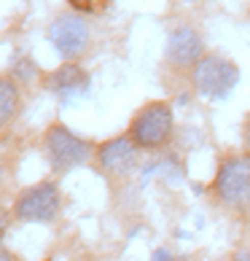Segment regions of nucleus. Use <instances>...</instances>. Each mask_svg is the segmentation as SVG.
Returning <instances> with one entry per match:
<instances>
[{"mask_svg": "<svg viewBox=\"0 0 250 261\" xmlns=\"http://www.w3.org/2000/svg\"><path fill=\"white\" fill-rule=\"evenodd\" d=\"M172 129H175L172 105L164 100H153L132 116L127 135L140 151H159L172 140Z\"/></svg>", "mask_w": 250, "mask_h": 261, "instance_id": "nucleus-1", "label": "nucleus"}, {"mask_svg": "<svg viewBox=\"0 0 250 261\" xmlns=\"http://www.w3.org/2000/svg\"><path fill=\"white\" fill-rule=\"evenodd\" d=\"M213 197L232 210L250 207V156L232 153L224 156L213 178Z\"/></svg>", "mask_w": 250, "mask_h": 261, "instance_id": "nucleus-2", "label": "nucleus"}, {"mask_svg": "<svg viewBox=\"0 0 250 261\" xmlns=\"http://www.w3.org/2000/svg\"><path fill=\"white\" fill-rule=\"evenodd\" d=\"M94 151H97V146L92 140L78 138L65 124H51L43 132V153L54 172H67L73 167H81L89 159H94Z\"/></svg>", "mask_w": 250, "mask_h": 261, "instance_id": "nucleus-3", "label": "nucleus"}, {"mask_svg": "<svg viewBox=\"0 0 250 261\" xmlns=\"http://www.w3.org/2000/svg\"><path fill=\"white\" fill-rule=\"evenodd\" d=\"M62 210V194L54 180H38L22 189L14 199L11 216L27 224H54Z\"/></svg>", "mask_w": 250, "mask_h": 261, "instance_id": "nucleus-4", "label": "nucleus"}, {"mask_svg": "<svg viewBox=\"0 0 250 261\" xmlns=\"http://www.w3.org/2000/svg\"><path fill=\"white\" fill-rule=\"evenodd\" d=\"M239 81V67L220 54H205L191 67V84L202 97H226Z\"/></svg>", "mask_w": 250, "mask_h": 261, "instance_id": "nucleus-5", "label": "nucleus"}, {"mask_svg": "<svg viewBox=\"0 0 250 261\" xmlns=\"http://www.w3.org/2000/svg\"><path fill=\"white\" fill-rule=\"evenodd\" d=\"M49 41L65 60L81 57L89 43V27L81 14H60L49 27Z\"/></svg>", "mask_w": 250, "mask_h": 261, "instance_id": "nucleus-6", "label": "nucleus"}, {"mask_svg": "<svg viewBox=\"0 0 250 261\" xmlns=\"http://www.w3.org/2000/svg\"><path fill=\"white\" fill-rule=\"evenodd\" d=\"M137 146L132 143L129 135H116V138L105 140L94 151V164L110 178H124L129 175L137 164Z\"/></svg>", "mask_w": 250, "mask_h": 261, "instance_id": "nucleus-7", "label": "nucleus"}, {"mask_svg": "<svg viewBox=\"0 0 250 261\" xmlns=\"http://www.w3.org/2000/svg\"><path fill=\"white\" fill-rule=\"evenodd\" d=\"M205 57V41L199 30L188 24H180L167 38V60L175 67H194Z\"/></svg>", "mask_w": 250, "mask_h": 261, "instance_id": "nucleus-8", "label": "nucleus"}, {"mask_svg": "<svg viewBox=\"0 0 250 261\" xmlns=\"http://www.w3.org/2000/svg\"><path fill=\"white\" fill-rule=\"evenodd\" d=\"M43 86L57 97H78L89 89V75L75 62H65L43 79Z\"/></svg>", "mask_w": 250, "mask_h": 261, "instance_id": "nucleus-9", "label": "nucleus"}, {"mask_svg": "<svg viewBox=\"0 0 250 261\" xmlns=\"http://www.w3.org/2000/svg\"><path fill=\"white\" fill-rule=\"evenodd\" d=\"M19 108H22V92L19 84L8 75H0V138H6L11 132Z\"/></svg>", "mask_w": 250, "mask_h": 261, "instance_id": "nucleus-10", "label": "nucleus"}, {"mask_svg": "<svg viewBox=\"0 0 250 261\" xmlns=\"http://www.w3.org/2000/svg\"><path fill=\"white\" fill-rule=\"evenodd\" d=\"M78 14H100L102 8H108L110 0H67Z\"/></svg>", "mask_w": 250, "mask_h": 261, "instance_id": "nucleus-11", "label": "nucleus"}, {"mask_svg": "<svg viewBox=\"0 0 250 261\" xmlns=\"http://www.w3.org/2000/svg\"><path fill=\"white\" fill-rule=\"evenodd\" d=\"M8 218H11V213H8L6 207H0V243H3V237H6V229H8Z\"/></svg>", "mask_w": 250, "mask_h": 261, "instance_id": "nucleus-12", "label": "nucleus"}, {"mask_svg": "<svg viewBox=\"0 0 250 261\" xmlns=\"http://www.w3.org/2000/svg\"><path fill=\"white\" fill-rule=\"evenodd\" d=\"M242 146H245V153L250 156V116L245 119V127H242Z\"/></svg>", "mask_w": 250, "mask_h": 261, "instance_id": "nucleus-13", "label": "nucleus"}, {"mask_svg": "<svg viewBox=\"0 0 250 261\" xmlns=\"http://www.w3.org/2000/svg\"><path fill=\"white\" fill-rule=\"evenodd\" d=\"M153 261H175V258H172V256L167 253V250H164V248H159V250H156V253H153Z\"/></svg>", "mask_w": 250, "mask_h": 261, "instance_id": "nucleus-14", "label": "nucleus"}, {"mask_svg": "<svg viewBox=\"0 0 250 261\" xmlns=\"http://www.w3.org/2000/svg\"><path fill=\"white\" fill-rule=\"evenodd\" d=\"M0 261H14V256H11V253H6V250L0 248Z\"/></svg>", "mask_w": 250, "mask_h": 261, "instance_id": "nucleus-15", "label": "nucleus"}, {"mask_svg": "<svg viewBox=\"0 0 250 261\" xmlns=\"http://www.w3.org/2000/svg\"><path fill=\"white\" fill-rule=\"evenodd\" d=\"M3 178H6V167H3V162H0V189H3Z\"/></svg>", "mask_w": 250, "mask_h": 261, "instance_id": "nucleus-16", "label": "nucleus"}]
</instances>
